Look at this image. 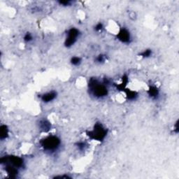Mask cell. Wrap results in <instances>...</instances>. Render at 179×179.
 <instances>
[{
  "label": "cell",
  "mask_w": 179,
  "mask_h": 179,
  "mask_svg": "<svg viewBox=\"0 0 179 179\" xmlns=\"http://www.w3.org/2000/svg\"><path fill=\"white\" fill-rule=\"evenodd\" d=\"M110 80L104 79L102 81H99L97 78L90 79L88 82L89 93L96 99H103L109 95V85Z\"/></svg>",
  "instance_id": "1"
},
{
  "label": "cell",
  "mask_w": 179,
  "mask_h": 179,
  "mask_svg": "<svg viewBox=\"0 0 179 179\" xmlns=\"http://www.w3.org/2000/svg\"><path fill=\"white\" fill-rule=\"evenodd\" d=\"M61 139L58 136L50 134L39 141V144L45 152L49 153H55L61 146Z\"/></svg>",
  "instance_id": "2"
},
{
  "label": "cell",
  "mask_w": 179,
  "mask_h": 179,
  "mask_svg": "<svg viewBox=\"0 0 179 179\" xmlns=\"http://www.w3.org/2000/svg\"><path fill=\"white\" fill-rule=\"evenodd\" d=\"M108 135V129L101 122H96L92 130L87 132V136L90 139L102 142Z\"/></svg>",
  "instance_id": "3"
},
{
  "label": "cell",
  "mask_w": 179,
  "mask_h": 179,
  "mask_svg": "<svg viewBox=\"0 0 179 179\" xmlns=\"http://www.w3.org/2000/svg\"><path fill=\"white\" fill-rule=\"evenodd\" d=\"M80 30L76 28H71L69 29L66 34L65 40V46L66 48H71L76 44L80 36Z\"/></svg>",
  "instance_id": "4"
},
{
  "label": "cell",
  "mask_w": 179,
  "mask_h": 179,
  "mask_svg": "<svg viewBox=\"0 0 179 179\" xmlns=\"http://www.w3.org/2000/svg\"><path fill=\"white\" fill-rule=\"evenodd\" d=\"M0 162H1L2 164H9L19 169L25 166V162H24V160L22 157L16 156H9L2 157L1 158V160H0Z\"/></svg>",
  "instance_id": "5"
},
{
  "label": "cell",
  "mask_w": 179,
  "mask_h": 179,
  "mask_svg": "<svg viewBox=\"0 0 179 179\" xmlns=\"http://www.w3.org/2000/svg\"><path fill=\"white\" fill-rule=\"evenodd\" d=\"M116 37L118 41L125 44H130L132 41V35L130 30L124 27L120 28L118 32L116 34Z\"/></svg>",
  "instance_id": "6"
},
{
  "label": "cell",
  "mask_w": 179,
  "mask_h": 179,
  "mask_svg": "<svg viewBox=\"0 0 179 179\" xmlns=\"http://www.w3.org/2000/svg\"><path fill=\"white\" fill-rule=\"evenodd\" d=\"M58 97V92L55 91V90H51V91H49L44 93V94L40 95L39 97L40 100L45 104L50 103L51 101H54Z\"/></svg>",
  "instance_id": "7"
},
{
  "label": "cell",
  "mask_w": 179,
  "mask_h": 179,
  "mask_svg": "<svg viewBox=\"0 0 179 179\" xmlns=\"http://www.w3.org/2000/svg\"><path fill=\"white\" fill-rule=\"evenodd\" d=\"M39 128L43 132L47 133L50 132L52 129V124L49 120L41 119L39 122Z\"/></svg>",
  "instance_id": "8"
},
{
  "label": "cell",
  "mask_w": 179,
  "mask_h": 179,
  "mask_svg": "<svg viewBox=\"0 0 179 179\" xmlns=\"http://www.w3.org/2000/svg\"><path fill=\"white\" fill-rule=\"evenodd\" d=\"M147 92H148V96L152 100H158L160 97V90L156 85H151V86H149Z\"/></svg>",
  "instance_id": "9"
},
{
  "label": "cell",
  "mask_w": 179,
  "mask_h": 179,
  "mask_svg": "<svg viewBox=\"0 0 179 179\" xmlns=\"http://www.w3.org/2000/svg\"><path fill=\"white\" fill-rule=\"evenodd\" d=\"M123 91L125 92V96H126L127 100L134 101L137 100L139 96L138 92L137 91H134V90H132L126 88V89L124 90Z\"/></svg>",
  "instance_id": "10"
},
{
  "label": "cell",
  "mask_w": 179,
  "mask_h": 179,
  "mask_svg": "<svg viewBox=\"0 0 179 179\" xmlns=\"http://www.w3.org/2000/svg\"><path fill=\"white\" fill-rule=\"evenodd\" d=\"M9 130L7 125H2L0 127V139L2 141H4L9 137Z\"/></svg>",
  "instance_id": "11"
},
{
  "label": "cell",
  "mask_w": 179,
  "mask_h": 179,
  "mask_svg": "<svg viewBox=\"0 0 179 179\" xmlns=\"http://www.w3.org/2000/svg\"><path fill=\"white\" fill-rule=\"evenodd\" d=\"M75 146L80 151H85L88 148V143L85 141H78L75 143Z\"/></svg>",
  "instance_id": "12"
},
{
  "label": "cell",
  "mask_w": 179,
  "mask_h": 179,
  "mask_svg": "<svg viewBox=\"0 0 179 179\" xmlns=\"http://www.w3.org/2000/svg\"><path fill=\"white\" fill-rule=\"evenodd\" d=\"M82 62V59L79 57V56H73L70 60V63L71 65L74 66H80Z\"/></svg>",
  "instance_id": "13"
},
{
  "label": "cell",
  "mask_w": 179,
  "mask_h": 179,
  "mask_svg": "<svg viewBox=\"0 0 179 179\" xmlns=\"http://www.w3.org/2000/svg\"><path fill=\"white\" fill-rule=\"evenodd\" d=\"M153 55V50L150 49H146L139 53V57L142 58H149Z\"/></svg>",
  "instance_id": "14"
},
{
  "label": "cell",
  "mask_w": 179,
  "mask_h": 179,
  "mask_svg": "<svg viewBox=\"0 0 179 179\" xmlns=\"http://www.w3.org/2000/svg\"><path fill=\"white\" fill-rule=\"evenodd\" d=\"M106 60H107V55L104 54H100L95 59V62L98 64H103L106 62Z\"/></svg>",
  "instance_id": "15"
},
{
  "label": "cell",
  "mask_w": 179,
  "mask_h": 179,
  "mask_svg": "<svg viewBox=\"0 0 179 179\" xmlns=\"http://www.w3.org/2000/svg\"><path fill=\"white\" fill-rule=\"evenodd\" d=\"M33 39H34L33 34L30 32L25 33V34L23 36L24 41L26 43H30L33 41Z\"/></svg>",
  "instance_id": "16"
},
{
  "label": "cell",
  "mask_w": 179,
  "mask_h": 179,
  "mask_svg": "<svg viewBox=\"0 0 179 179\" xmlns=\"http://www.w3.org/2000/svg\"><path fill=\"white\" fill-rule=\"evenodd\" d=\"M58 2L60 6H70L73 4V2L70 1V0H60Z\"/></svg>",
  "instance_id": "17"
},
{
  "label": "cell",
  "mask_w": 179,
  "mask_h": 179,
  "mask_svg": "<svg viewBox=\"0 0 179 179\" xmlns=\"http://www.w3.org/2000/svg\"><path fill=\"white\" fill-rule=\"evenodd\" d=\"M104 28V27L103 23H99L95 25V30L96 32H100L103 30Z\"/></svg>",
  "instance_id": "18"
},
{
  "label": "cell",
  "mask_w": 179,
  "mask_h": 179,
  "mask_svg": "<svg viewBox=\"0 0 179 179\" xmlns=\"http://www.w3.org/2000/svg\"><path fill=\"white\" fill-rule=\"evenodd\" d=\"M178 131H179L178 130V121H177L175 122L174 125H173V132L177 134L178 133Z\"/></svg>",
  "instance_id": "19"
},
{
  "label": "cell",
  "mask_w": 179,
  "mask_h": 179,
  "mask_svg": "<svg viewBox=\"0 0 179 179\" xmlns=\"http://www.w3.org/2000/svg\"><path fill=\"white\" fill-rule=\"evenodd\" d=\"M130 18H132V19L134 20H135V18H136V15H135V13L134 12H131L130 13Z\"/></svg>",
  "instance_id": "20"
},
{
  "label": "cell",
  "mask_w": 179,
  "mask_h": 179,
  "mask_svg": "<svg viewBox=\"0 0 179 179\" xmlns=\"http://www.w3.org/2000/svg\"><path fill=\"white\" fill-rule=\"evenodd\" d=\"M70 178L71 177L69 176H55V178Z\"/></svg>",
  "instance_id": "21"
}]
</instances>
